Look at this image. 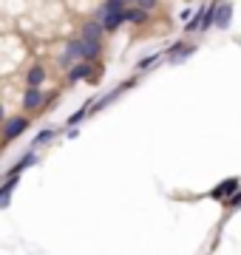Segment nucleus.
<instances>
[{"label":"nucleus","mask_w":241,"mask_h":255,"mask_svg":"<svg viewBox=\"0 0 241 255\" xmlns=\"http://www.w3.org/2000/svg\"><path fill=\"white\" fill-rule=\"evenodd\" d=\"M230 20H233V6H222L213 23H216L219 28H227V26H230Z\"/></svg>","instance_id":"7"},{"label":"nucleus","mask_w":241,"mask_h":255,"mask_svg":"<svg viewBox=\"0 0 241 255\" xmlns=\"http://www.w3.org/2000/svg\"><path fill=\"white\" fill-rule=\"evenodd\" d=\"M216 3H219V0H216Z\"/></svg>","instance_id":"14"},{"label":"nucleus","mask_w":241,"mask_h":255,"mask_svg":"<svg viewBox=\"0 0 241 255\" xmlns=\"http://www.w3.org/2000/svg\"><path fill=\"white\" fill-rule=\"evenodd\" d=\"M236 190H239V179H227V182H222L219 187H213L210 196H213V199H227V196L236 193Z\"/></svg>","instance_id":"4"},{"label":"nucleus","mask_w":241,"mask_h":255,"mask_svg":"<svg viewBox=\"0 0 241 255\" xmlns=\"http://www.w3.org/2000/svg\"><path fill=\"white\" fill-rule=\"evenodd\" d=\"M43 102H46V94L40 91V88H31V85H28L26 94H23V108L37 111V108H43Z\"/></svg>","instance_id":"3"},{"label":"nucleus","mask_w":241,"mask_h":255,"mask_svg":"<svg viewBox=\"0 0 241 255\" xmlns=\"http://www.w3.org/2000/svg\"><path fill=\"white\" fill-rule=\"evenodd\" d=\"M125 3H128V0H125Z\"/></svg>","instance_id":"13"},{"label":"nucleus","mask_w":241,"mask_h":255,"mask_svg":"<svg viewBox=\"0 0 241 255\" xmlns=\"http://www.w3.org/2000/svg\"><path fill=\"white\" fill-rule=\"evenodd\" d=\"M3 119H6V111H3V105H0V125H3Z\"/></svg>","instance_id":"12"},{"label":"nucleus","mask_w":241,"mask_h":255,"mask_svg":"<svg viewBox=\"0 0 241 255\" xmlns=\"http://www.w3.org/2000/svg\"><path fill=\"white\" fill-rule=\"evenodd\" d=\"M102 34H105V28H102L100 20H91V23H85L83 31H80V37H85V40H100Z\"/></svg>","instance_id":"5"},{"label":"nucleus","mask_w":241,"mask_h":255,"mask_svg":"<svg viewBox=\"0 0 241 255\" xmlns=\"http://www.w3.org/2000/svg\"><path fill=\"white\" fill-rule=\"evenodd\" d=\"M43 82H46V68H43V65H34V68L26 74V85H31V88H40Z\"/></svg>","instance_id":"6"},{"label":"nucleus","mask_w":241,"mask_h":255,"mask_svg":"<svg viewBox=\"0 0 241 255\" xmlns=\"http://www.w3.org/2000/svg\"><path fill=\"white\" fill-rule=\"evenodd\" d=\"M139 6H142L145 11H150L153 6H156V0H139Z\"/></svg>","instance_id":"10"},{"label":"nucleus","mask_w":241,"mask_h":255,"mask_svg":"<svg viewBox=\"0 0 241 255\" xmlns=\"http://www.w3.org/2000/svg\"><path fill=\"white\" fill-rule=\"evenodd\" d=\"M88 111H91V105H83L80 111H74V114H71V119H68V125H77L80 119H85V117H88Z\"/></svg>","instance_id":"8"},{"label":"nucleus","mask_w":241,"mask_h":255,"mask_svg":"<svg viewBox=\"0 0 241 255\" xmlns=\"http://www.w3.org/2000/svg\"><path fill=\"white\" fill-rule=\"evenodd\" d=\"M97 68L94 65H88V60H80V63L68 71V80L71 82H80V80H85V82H97Z\"/></svg>","instance_id":"2"},{"label":"nucleus","mask_w":241,"mask_h":255,"mask_svg":"<svg viewBox=\"0 0 241 255\" xmlns=\"http://www.w3.org/2000/svg\"><path fill=\"white\" fill-rule=\"evenodd\" d=\"M48 139H51V130H40L37 136H34V145H31V147H40L43 142H48Z\"/></svg>","instance_id":"9"},{"label":"nucleus","mask_w":241,"mask_h":255,"mask_svg":"<svg viewBox=\"0 0 241 255\" xmlns=\"http://www.w3.org/2000/svg\"><path fill=\"white\" fill-rule=\"evenodd\" d=\"M28 117H11L3 122V142H11V139H17L20 133H26L28 130Z\"/></svg>","instance_id":"1"},{"label":"nucleus","mask_w":241,"mask_h":255,"mask_svg":"<svg viewBox=\"0 0 241 255\" xmlns=\"http://www.w3.org/2000/svg\"><path fill=\"white\" fill-rule=\"evenodd\" d=\"M230 207H241V196H236V199L230 201Z\"/></svg>","instance_id":"11"}]
</instances>
